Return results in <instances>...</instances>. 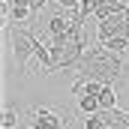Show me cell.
Wrapping results in <instances>:
<instances>
[{
  "mask_svg": "<svg viewBox=\"0 0 129 129\" xmlns=\"http://www.w3.org/2000/svg\"><path fill=\"white\" fill-rule=\"evenodd\" d=\"M129 78V63L123 60V54L105 48L102 42H93L81 63H78V81L87 84V81H99V84H123Z\"/></svg>",
  "mask_w": 129,
  "mask_h": 129,
  "instance_id": "obj_1",
  "label": "cell"
},
{
  "mask_svg": "<svg viewBox=\"0 0 129 129\" xmlns=\"http://www.w3.org/2000/svg\"><path fill=\"white\" fill-rule=\"evenodd\" d=\"M9 42H12V57H15V63L18 69L24 72V66L30 57H36V33L27 30V27H9Z\"/></svg>",
  "mask_w": 129,
  "mask_h": 129,
  "instance_id": "obj_2",
  "label": "cell"
},
{
  "mask_svg": "<svg viewBox=\"0 0 129 129\" xmlns=\"http://www.w3.org/2000/svg\"><path fill=\"white\" fill-rule=\"evenodd\" d=\"M108 39H129V21L126 15H111L105 21H99L96 27V42H108Z\"/></svg>",
  "mask_w": 129,
  "mask_h": 129,
  "instance_id": "obj_3",
  "label": "cell"
},
{
  "mask_svg": "<svg viewBox=\"0 0 129 129\" xmlns=\"http://www.w3.org/2000/svg\"><path fill=\"white\" fill-rule=\"evenodd\" d=\"M66 120L48 108H33V129H63Z\"/></svg>",
  "mask_w": 129,
  "mask_h": 129,
  "instance_id": "obj_4",
  "label": "cell"
},
{
  "mask_svg": "<svg viewBox=\"0 0 129 129\" xmlns=\"http://www.w3.org/2000/svg\"><path fill=\"white\" fill-rule=\"evenodd\" d=\"M99 108H102V111H114V108H117V90H114V84H105V87H102V93H99Z\"/></svg>",
  "mask_w": 129,
  "mask_h": 129,
  "instance_id": "obj_5",
  "label": "cell"
},
{
  "mask_svg": "<svg viewBox=\"0 0 129 129\" xmlns=\"http://www.w3.org/2000/svg\"><path fill=\"white\" fill-rule=\"evenodd\" d=\"M69 24H72V18H66V15H51L48 18V33L51 36H63L69 30Z\"/></svg>",
  "mask_w": 129,
  "mask_h": 129,
  "instance_id": "obj_6",
  "label": "cell"
},
{
  "mask_svg": "<svg viewBox=\"0 0 129 129\" xmlns=\"http://www.w3.org/2000/svg\"><path fill=\"white\" fill-rule=\"evenodd\" d=\"M78 111H81L84 117L99 114V111H102V108H99V99H96V96H87V93H84V96H78Z\"/></svg>",
  "mask_w": 129,
  "mask_h": 129,
  "instance_id": "obj_7",
  "label": "cell"
},
{
  "mask_svg": "<svg viewBox=\"0 0 129 129\" xmlns=\"http://www.w3.org/2000/svg\"><path fill=\"white\" fill-rule=\"evenodd\" d=\"M0 126H3V129H15V126H18V114H15L12 108H6V111H3V120H0Z\"/></svg>",
  "mask_w": 129,
  "mask_h": 129,
  "instance_id": "obj_8",
  "label": "cell"
},
{
  "mask_svg": "<svg viewBox=\"0 0 129 129\" xmlns=\"http://www.w3.org/2000/svg\"><path fill=\"white\" fill-rule=\"evenodd\" d=\"M84 129H108V126L99 120V114H90V117L84 120Z\"/></svg>",
  "mask_w": 129,
  "mask_h": 129,
  "instance_id": "obj_9",
  "label": "cell"
},
{
  "mask_svg": "<svg viewBox=\"0 0 129 129\" xmlns=\"http://www.w3.org/2000/svg\"><path fill=\"white\" fill-rule=\"evenodd\" d=\"M48 0H30V12L36 15V12H42V6H45Z\"/></svg>",
  "mask_w": 129,
  "mask_h": 129,
  "instance_id": "obj_10",
  "label": "cell"
},
{
  "mask_svg": "<svg viewBox=\"0 0 129 129\" xmlns=\"http://www.w3.org/2000/svg\"><path fill=\"white\" fill-rule=\"evenodd\" d=\"M126 54H129V45H126Z\"/></svg>",
  "mask_w": 129,
  "mask_h": 129,
  "instance_id": "obj_11",
  "label": "cell"
}]
</instances>
